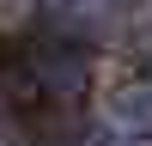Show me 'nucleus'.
<instances>
[{
    "mask_svg": "<svg viewBox=\"0 0 152 146\" xmlns=\"http://www.w3.org/2000/svg\"><path fill=\"white\" fill-rule=\"evenodd\" d=\"M97 146H152V73L134 67L97 104Z\"/></svg>",
    "mask_w": 152,
    "mask_h": 146,
    "instance_id": "f257e3e1",
    "label": "nucleus"
},
{
    "mask_svg": "<svg viewBox=\"0 0 152 146\" xmlns=\"http://www.w3.org/2000/svg\"><path fill=\"white\" fill-rule=\"evenodd\" d=\"M6 61H12V49H6V43H0V79H6Z\"/></svg>",
    "mask_w": 152,
    "mask_h": 146,
    "instance_id": "f03ea898",
    "label": "nucleus"
}]
</instances>
